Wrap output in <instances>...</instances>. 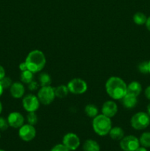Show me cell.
<instances>
[{"mask_svg": "<svg viewBox=\"0 0 150 151\" xmlns=\"http://www.w3.org/2000/svg\"><path fill=\"white\" fill-rule=\"evenodd\" d=\"M19 69H20V70L21 71V72H23V71H25V70H28L25 62H22V63H20V65H19Z\"/></svg>", "mask_w": 150, "mask_h": 151, "instance_id": "obj_30", "label": "cell"}, {"mask_svg": "<svg viewBox=\"0 0 150 151\" xmlns=\"http://www.w3.org/2000/svg\"><path fill=\"white\" fill-rule=\"evenodd\" d=\"M85 113L88 117L94 119L99 114V110L96 106L94 104H88L85 107Z\"/></svg>", "mask_w": 150, "mask_h": 151, "instance_id": "obj_19", "label": "cell"}, {"mask_svg": "<svg viewBox=\"0 0 150 151\" xmlns=\"http://www.w3.org/2000/svg\"><path fill=\"white\" fill-rule=\"evenodd\" d=\"M93 129L99 136H106L112 128L110 118L104 114H98L93 119Z\"/></svg>", "mask_w": 150, "mask_h": 151, "instance_id": "obj_3", "label": "cell"}, {"mask_svg": "<svg viewBox=\"0 0 150 151\" xmlns=\"http://www.w3.org/2000/svg\"><path fill=\"white\" fill-rule=\"evenodd\" d=\"M147 20V18L144 13L138 12L133 16V22L135 24L138 25H143L146 24V22Z\"/></svg>", "mask_w": 150, "mask_h": 151, "instance_id": "obj_22", "label": "cell"}, {"mask_svg": "<svg viewBox=\"0 0 150 151\" xmlns=\"http://www.w3.org/2000/svg\"><path fill=\"white\" fill-rule=\"evenodd\" d=\"M107 94L113 100H121L127 93V85L119 77H111L105 83Z\"/></svg>", "mask_w": 150, "mask_h": 151, "instance_id": "obj_1", "label": "cell"}, {"mask_svg": "<svg viewBox=\"0 0 150 151\" xmlns=\"http://www.w3.org/2000/svg\"><path fill=\"white\" fill-rule=\"evenodd\" d=\"M38 81H39V85L41 86H50L51 83V78L50 75L48 73H44L40 74L38 76Z\"/></svg>", "mask_w": 150, "mask_h": 151, "instance_id": "obj_20", "label": "cell"}, {"mask_svg": "<svg viewBox=\"0 0 150 151\" xmlns=\"http://www.w3.org/2000/svg\"><path fill=\"white\" fill-rule=\"evenodd\" d=\"M118 106L116 103L113 101L105 102L101 107V114L105 115L109 118H112L117 114Z\"/></svg>", "mask_w": 150, "mask_h": 151, "instance_id": "obj_12", "label": "cell"}, {"mask_svg": "<svg viewBox=\"0 0 150 151\" xmlns=\"http://www.w3.org/2000/svg\"><path fill=\"white\" fill-rule=\"evenodd\" d=\"M67 86L69 92L74 94H82L88 89L87 83L80 78H74L71 80Z\"/></svg>", "mask_w": 150, "mask_h": 151, "instance_id": "obj_6", "label": "cell"}, {"mask_svg": "<svg viewBox=\"0 0 150 151\" xmlns=\"http://www.w3.org/2000/svg\"><path fill=\"white\" fill-rule=\"evenodd\" d=\"M1 111H2V104H1V103L0 102V114L1 113Z\"/></svg>", "mask_w": 150, "mask_h": 151, "instance_id": "obj_37", "label": "cell"}, {"mask_svg": "<svg viewBox=\"0 0 150 151\" xmlns=\"http://www.w3.org/2000/svg\"><path fill=\"white\" fill-rule=\"evenodd\" d=\"M69 92V90L67 86L60 85L59 86L54 88V93H55V97L58 98H64L68 95Z\"/></svg>", "mask_w": 150, "mask_h": 151, "instance_id": "obj_18", "label": "cell"}, {"mask_svg": "<svg viewBox=\"0 0 150 151\" xmlns=\"http://www.w3.org/2000/svg\"><path fill=\"white\" fill-rule=\"evenodd\" d=\"M135 151H148L146 150V148L144 147H139L138 148H137L136 150H135Z\"/></svg>", "mask_w": 150, "mask_h": 151, "instance_id": "obj_34", "label": "cell"}, {"mask_svg": "<svg viewBox=\"0 0 150 151\" xmlns=\"http://www.w3.org/2000/svg\"><path fill=\"white\" fill-rule=\"evenodd\" d=\"M84 151H100V146L97 142L93 139H88L82 146Z\"/></svg>", "mask_w": 150, "mask_h": 151, "instance_id": "obj_16", "label": "cell"}, {"mask_svg": "<svg viewBox=\"0 0 150 151\" xmlns=\"http://www.w3.org/2000/svg\"><path fill=\"white\" fill-rule=\"evenodd\" d=\"M37 97L41 104L48 106L54 101V98L56 97L54 88L51 87V86H41V88L38 91Z\"/></svg>", "mask_w": 150, "mask_h": 151, "instance_id": "obj_5", "label": "cell"}, {"mask_svg": "<svg viewBox=\"0 0 150 151\" xmlns=\"http://www.w3.org/2000/svg\"><path fill=\"white\" fill-rule=\"evenodd\" d=\"M4 77H5V70L4 68L0 65V80L2 79Z\"/></svg>", "mask_w": 150, "mask_h": 151, "instance_id": "obj_31", "label": "cell"}, {"mask_svg": "<svg viewBox=\"0 0 150 151\" xmlns=\"http://www.w3.org/2000/svg\"><path fill=\"white\" fill-rule=\"evenodd\" d=\"M142 91V86L138 81H132L127 86V93L138 97Z\"/></svg>", "mask_w": 150, "mask_h": 151, "instance_id": "obj_15", "label": "cell"}, {"mask_svg": "<svg viewBox=\"0 0 150 151\" xmlns=\"http://www.w3.org/2000/svg\"><path fill=\"white\" fill-rule=\"evenodd\" d=\"M140 147L139 139L132 135L124 137L120 141V147L124 151H135Z\"/></svg>", "mask_w": 150, "mask_h": 151, "instance_id": "obj_7", "label": "cell"}, {"mask_svg": "<svg viewBox=\"0 0 150 151\" xmlns=\"http://www.w3.org/2000/svg\"><path fill=\"white\" fill-rule=\"evenodd\" d=\"M131 126L135 130H144L150 124L149 115L145 112H138L132 116L130 120Z\"/></svg>", "mask_w": 150, "mask_h": 151, "instance_id": "obj_4", "label": "cell"}, {"mask_svg": "<svg viewBox=\"0 0 150 151\" xmlns=\"http://www.w3.org/2000/svg\"><path fill=\"white\" fill-rule=\"evenodd\" d=\"M51 151H70V150L68 149L63 144H58L53 147Z\"/></svg>", "mask_w": 150, "mask_h": 151, "instance_id": "obj_28", "label": "cell"}, {"mask_svg": "<svg viewBox=\"0 0 150 151\" xmlns=\"http://www.w3.org/2000/svg\"><path fill=\"white\" fill-rule=\"evenodd\" d=\"M0 138H1V134H0Z\"/></svg>", "mask_w": 150, "mask_h": 151, "instance_id": "obj_40", "label": "cell"}, {"mask_svg": "<svg viewBox=\"0 0 150 151\" xmlns=\"http://www.w3.org/2000/svg\"><path fill=\"white\" fill-rule=\"evenodd\" d=\"M33 74L29 70H25L21 72L20 75L21 81L24 83L29 84V83L33 81Z\"/></svg>", "mask_w": 150, "mask_h": 151, "instance_id": "obj_21", "label": "cell"}, {"mask_svg": "<svg viewBox=\"0 0 150 151\" xmlns=\"http://www.w3.org/2000/svg\"><path fill=\"white\" fill-rule=\"evenodd\" d=\"M38 86H39V83L38 82H36V81H32V82H30L28 84V88L30 91H35L38 88Z\"/></svg>", "mask_w": 150, "mask_h": 151, "instance_id": "obj_29", "label": "cell"}, {"mask_svg": "<svg viewBox=\"0 0 150 151\" xmlns=\"http://www.w3.org/2000/svg\"><path fill=\"white\" fill-rule=\"evenodd\" d=\"M140 145L144 147H150V132H145L140 137Z\"/></svg>", "mask_w": 150, "mask_h": 151, "instance_id": "obj_23", "label": "cell"}, {"mask_svg": "<svg viewBox=\"0 0 150 151\" xmlns=\"http://www.w3.org/2000/svg\"><path fill=\"white\" fill-rule=\"evenodd\" d=\"M40 101L38 97L29 94L25 96L22 100V106L27 112H35L40 106Z\"/></svg>", "mask_w": 150, "mask_h": 151, "instance_id": "obj_8", "label": "cell"}, {"mask_svg": "<svg viewBox=\"0 0 150 151\" xmlns=\"http://www.w3.org/2000/svg\"><path fill=\"white\" fill-rule=\"evenodd\" d=\"M9 125L13 128H19L24 125V118L19 112H11L7 116Z\"/></svg>", "mask_w": 150, "mask_h": 151, "instance_id": "obj_11", "label": "cell"}, {"mask_svg": "<svg viewBox=\"0 0 150 151\" xmlns=\"http://www.w3.org/2000/svg\"><path fill=\"white\" fill-rule=\"evenodd\" d=\"M0 151H5V150H1V149H0Z\"/></svg>", "mask_w": 150, "mask_h": 151, "instance_id": "obj_39", "label": "cell"}, {"mask_svg": "<svg viewBox=\"0 0 150 151\" xmlns=\"http://www.w3.org/2000/svg\"><path fill=\"white\" fill-rule=\"evenodd\" d=\"M146 27L147 29L149 31H150V16L149 18H147V20L146 22Z\"/></svg>", "mask_w": 150, "mask_h": 151, "instance_id": "obj_33", "label": "cell"}, {"mask_svg": "<svg viewBox=\"0 0 150 151\" xmlns=\"http://www.w3.org/2000/svg\"><path fill=\"white\" fill-rule=\"evenodd\" d=\"M10 126L7 119H4V117H0V131H4Z\"/></svg>", "mask_w": 150, "mask_h": 151, "instance_id": "obj_27", "label": "cell"}, {"mask_svg": "<svg viewBox=\"0 0 150 151\" xmlns=\"http://www.w3.org/2000/svg\"><path fill=\"white\" fill-rule=\"evenodd\" d=\"M145 96L148 100H150V86H149L145 89Z\"/></svg>", "mask_w": 150, "mask_h": 151, "instance_id": "obj_32", "label": "cell"}, {"mask_svg": "<svg viewBox=\"0 0 150 151\" xmlns=\"http://www.w3.org/2000/svg\"><path fill=\"white\" fill-rule=\"evenodd\" d=\"M26 120L28 124L35 125L38 122V116L35 112H28V114L26 115Z\"/></svg>", "mask_w": 150, "mask_h": 151, "instance_id": "obj_24", "label": "cell"}, {"mask_svg": "<svg viewBox=\"0 0 150 151\" xmlns=\"http://www.w3.org/2000/svg\"><path fill=\"white\" fill-rule=\"evenodd\" d=\"M63 144L70 150H75L79 147L80 140L76 134L68 133L63 137Z\"/></svg>", "mask_w": 150, "mask_h": 151, "instance_id": "obj_10", "label": "cell"}, {"mask_svg": "<svg viewBox=\"0 0 150 151\" xmlns=\"http://www.w3.org/2000/svg\"><path fill=\"white\" fill-rule=\"evenodd\" d=\"M138 69L140 72L142 74L149 73V61H143L140 63L138 66Z\"/></svg>", "mask_w": 150, "mask_h": 151, "instance_id": "obj_25", "label": "cell"}, {"mask_svg": "<svg viewBox=\"0 0 150 151\" xmlns=\"http://www.w3.org/2000/svg\"><path fill=\"white\" fill-rule=\"evenodd\" d=\"M0 83H1V86L3 87L4 89H7V88H10L13 83H12V80L8 77H4L1 80H0Z\"/></svg>", "mask_w": 150, "mask_h": 151, "instance_id": "obj_26", "label": "cell"}, {"mask_svg": "<svg viewBox=\"0 0 150 151\" xmlns=\"http://www.w3.org/2000/svg\"><path fill=\"white\" fill-rule=\"evenodd\" d=\"M121 100L122 105L126 109H133L138 103L137 97L132 95V94H128V93H126V95L121 99Z\"/></svg>", "mask_w": 150, "mask_h": 151, "instance_id": "obj_14", "label": "cell"}, {"mask_svg": "<svg viewBox=\"0 0 150 151\" xmlns=\"http://www.w3.org/2000/svg\"><path fill=\"white\" fill-rule=\"evenodd\" d=\"M19 136L23 141L30 142L36 136V130L34 125L26 124L23 125L21 128H19Z\"/></svg>", "mask_w": 150, "mask_h": 151, "instance_id": "obj_9", "label": "cell"}, {"mask_svg": "<svg viewBox=\"0 0 150 151\" xmlns=\"http://www.w3.org/2000/svg\"><path fill=\"white\" fill-rule=\"evenodd\" d=\"M3 91H4V88H3V87L1 86V83H0V97H1V94H3Z\"/></svg>", "mask_w": 150, "mask_h": 151, "instance_id": "obj_35", "label": "cell"}, {"mask_svg": "<svg viewBox=\"0 0 150 151\" xmlns=\"http://www.w3.org/2000/svg\"><path fill=\"white\" fill-rule=\"evenodd\" d=\"M149 73H150V60L149 61Z\"/></svg>", "mask_w": 150, "mask_h": 151, "instance_id": "obj_38", "label": "cell"}, {"mask_svg": "<svg viewBox=\"0 0 150 151\" xmlns=\"http://www.w3.org/2000/svg\"><path fill=\"white\" fill-rule=\"evenodd\" d=\"M108 134L113 140H121L124 137V131L120 127H114L110 129Z\"/></svg>", "mask_w": 150, "mask_h": 151, "instance_id": "obj_17", "label": "cell"}, {"mask_svg": "<svg viewBox=\"0 0 150 151\" xmlns=\"http://www.w3.org/2000/svg\"><path fill=\"white\" fill-rule=\"evenodd\" d=\"M10 92L12 97L16 99H19L23 97L25 92V88L21 83H13L10 88Z\"/></svg>", "mask_w": 150, "mask_h": 151, "instance_id": "obj_13", "label": "cell"}, {"mask_svg": "<svg viewBox=\"0 0 150 151\" xmlns=\"http://www.w3.org/2000/svg\"><path fill=\"white\" fill-rule=\"evenodd\" d=\"M147 114H148L150 116V103L148 105V106H147Z\"/></svg>", "mask_w": 150, "mask_h": 151, "instance_id": "obj_36", "label": "cell"}, {"mask_svg": "<svg viewBox=\"0 0 150 151\" xmlns=\"http://www.w3.org/2000/svg\"><path fill=\"white\" fill-rule=\"evenodd\" d=\"M24 62L28 70L32 73H37L44 69L46 63V59L42 51L35 50L27 55Z\"/></svg>", "mask_w": 150, "mask_h": 151, "instance_id": "obj_2", "label": "cell"}]
</instances>
